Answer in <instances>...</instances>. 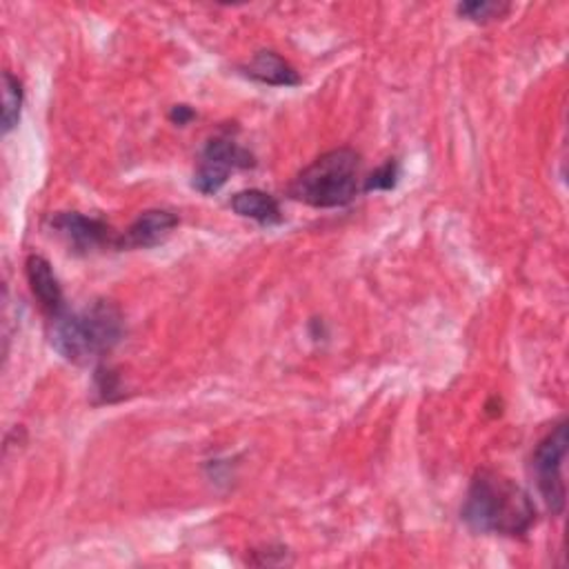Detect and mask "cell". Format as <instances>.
Here are the masks:
<instances>
[{"mask_svg":"<svg viewBox=\"0 0 569 569\" xmlns=\"http://www.w3.org/2000/svg\"><path fill=\"white\" fill-rule=\"evenodd\" d=\"M460 518L478 533L525 536L536 525V505L527 489L496 469H478L462 500Z\"/></svg>","mask_w":569,"mask_h":569,"instance_id":"6da1fadb","label":"cell"},{"mask_svg":"<svg viewBox=\"0 0 569 569\" xmlns=\"http://www.w3.org/2000/svg\"><path fill=\"white\" fill-rule=\"evenodd\" d=\"M51 322L53 349L76 365L104 358L124 336L122 313L109 300H96L78 311H64Z\"/></svg>","mask_w":569,"mask_h":569,"instance_id":"7a4b0ae2","label":"cell"},{"mask_svg":"<svg viewBox=\"0 0 569 569\" xmlns=\"http://www.w3.org/2000/svg\"><path fill=\"white\" fill-rule=\"evenodd\" d=\"M360 153L351 147H338L318 156L289 184V196L309 207H345L360 193L362 173Z\"/></svg>","mask_w":569,"mask_h":569,"instance_id":"3957f363","label":"cell"},{"mask_svg":"<svg viewBox=\"0 0 569 569\" xmlns=\"http://www.w3.org/2000/svg\"><path fill=\"white\" fill-rule=\"evenodd\" d=\"M567 420H560L533 449L531 456V473L536 487L553 516L565 511V480H562V465L567 456Z\"/></svg>","mask_w":569,"mask_h":569,"instance_id":"277c9868","label":"cell"},{"mask_svg":"<svg viewBox=\"0 0 569 569\" xmlns=\"http://www.w3.org/2000/svg\"><path fill=\"white\" fill-rule=\"evenodd\" d=\"M253 164L256 160L249 149L240 147L229 136H213L198 158L191 184L196 191L211 196L224 187L231 171L249 169Z\"/></svg>","mask_w":569,"mask_h":569,"instance_id":"5b68a950","label":"cell"},{"mask_svg":"<svg viewBox=\"0 0 569 569\" xmlns=\"http://www.w3.org/2000/svg\"><path fill=\"white\" fill-rule=\"evenodd\" d=\"M49 224L76 253H89L93 249L116 244L118 240L109 222H104L102 218L78 213V211H60L51 216Z\"/></svg>","mask_w":569,"mask_h":569,"instance_id":"8992f818","label":"cell"},{"mask_svg":"<svg viewBox=\"0 0 569 569\" xmlns=\"http://www.w3.org/2000/svg\"><path fill=\"white\" fill-rule=\"evenodd\" d=\"M178 227V216L167 209H147L142 211L122 236H118V249H147L156 247L171 236Z\"/></svg>","mask_w":569,"mask_h":569,"instance_id":"52a82bcc","label":"cell"},{"mask_svg":"<svg viewBox=\"0 0 569 569\" xmlns=\"http://www.w3.org/2000/svg\"><path fill=\"white\" fill-rule=\"evenodd\" d=\"M24 273H27V282L31 287V293L38 298L42 311L51 320L62 316L67 311L64 296H62V287H60L49 260L38 253H31L24 262Z\"/></svg>","mask_w":569,"mask_h":569,"instance_id":"ba28073f","label":"cell"},{"mask_svg":"<svg viewBox=\"0 0 569 569\" xmlns=\"http://www.w3.org/2000/svg\"><path fill=\"white\" fill-rule=\"evenodd\" d=\"M240 71L262 84L269 87H296L300 84V76L298 71L276 51L271 49H262L258 53H253V58L240 67Z\"/></svg>","mask_w":569,"mask_h":569,"instance_id":"9c48e42d","label":"cell"},{"mask_svg":"<svg viewBox=\"0 0 569 569\" xmlns=\"http://www.w3.org/2000/svg\"><path fill=\"white\" fill-rule=\"evenodd\" d=\"M229 207L242 216V218H251L258 224H278L282 222V211L278 200L262 191V189H242L238 193L231 196Z\"/></svg>","mask_w":569,"mask_h":569,"instance_id":"30bf717a","label":"cell"},{"mask_svg":"<svg viewBox=\"0 0 569 569\" xmlns=\"http://www.w3.org/2000/svg\"><path fill=\"white\" fill-rule=\"evenodd\" d=\"M2 133H9L18 120L22 109V82L11 71H4V89H2Z\"/></svg>","mask_w":569,"mask_h":569,"instance_id":"8fae6325","label":"cell"},{"mask_svg":"<svg viewBox=\"0 0 569 569\" xmlns=\"http://www.w3.org/2000/svg\"><path fill=\"white\" fill-rule=\"evenodd\" d=\"M509 11V4L505 2H496V0H473V2H462L458 4V13L465 16L467 20L473 22H491V20H500L505 13Z\"/></svg>","mask_w":569,"mask_h":569,"instance_id":"7c38bea8","label":"cell"},{"mask_svg":"<svg viewBox=\"0 0 569 569\" xmlns=\"http://www.w3.org/2000/svg\"><path fill=\"white\" fill-rule=\"evenodd\" d=\"M396 182H398V162L389 158L365 178L362 191H387V189H393Z\"/></svg>","mask_w":569,"mask_h":569,"instance_id":"4fadbf2b","label":"cell"},{"mask_svg":"<svg viewBox=\"0 0 569 569\" xmlns=\"http://www.w3.org/2000/svg\"><path fill=\"white\" fill-rule=\"evenodd\" d=\"M193 109L189 104H176L171 111H169V120L176 122V124H187L189 120H193Z\"/></svg>","mask_w":569,"mask_h":569,"instance_id":"5bb4252c","label":"cell"}]
</instances>
